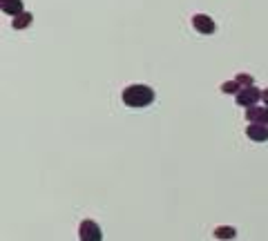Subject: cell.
I'll use <instances>...</instances> for the list:
<instances>
[{
    "mask_svg": "<svg viewBox=\"0 0 268 241\" xmlns=\"http://www.w3.org/2000/svg\"><path fill=\"white\" fill-rule=\"evenodd\" d=\"M154 90L150 85H127L125 90H123V103L127 107H148L154 103Z\"/></svg>",
    "mask_w": 268,
    "mask_h": 241,
    "instance_id": "6da1fadb",
    "label": "cell"
},
{
    "mask_svg": "<svg viewBox=\"0 0 268 241\" xmlns=\"http://www.w3.org/2000/svg\"><path fill=\"white\" fill-rule=\"evenodd\" d=\"M79 237H81V241H103V230L96 221L85 219V221H81V225H79Z\"/></svg>",
    "mask_w": 268,
    "mask_h": 241,
    "instance_id": "7a4b0ae2",
    "label": "cell"
},
{
    "mask_svg": "<svg viewBox=\"0 0 268 241\" xmlns=\"http://www.w3.org/2000/svg\"><path fill=\"white\" fill-rule=\"evenodd\" d=\"M264 96V92L261 90H257L255 85L252 87H241V92L235 96V101H237V105H241V107H252V105H257V101Z\"/></svg>",
    "mask_w": 268,
    "mask_h": 241,
    "instance_id": "3957f363",
    "label": "cell"
},
{
    "mask_svg": "<svg viewBox=\"0 0 268 241\" xmlns=\"http://www.w3.org/2000/svg\"><path fill=\"white\" fill-rule=\"evenodd\" d=\"M192 27L197 29L199 34H215V29H217V25H215V20L210 16H206V14H197V16H192Z\"/></svg>",
    "mask_w": 268,
    "mask_h": 241,
    "instance_id": "277c9868",
    "label": "cell"
},
{
    "mask_svg": "<svg viewBox=\"0 0 268 241\" xmlns=\"http://www.w3.org/2000/svg\"><path fill=\"white\" fill-rule=\"evenodd\" d=\"M246 121L248 123H259V125L268 127V107H259V105H252L246 110Z\"/></svg>",
    "mask_w": 268,
    "mask_h": 241,
    "instance_id": "5b68a950",
    "label": "cell"
},
{
    "mask_svg": "<svg viewBox=\"0 0 268 241\" xmlns=\"http://www.w3.org/2000/svg\"><path fill=\"white\" fill-rule=\"evenodd\" d=\"M246 136L255 143H264L268 141V127L259 125V123H248V130H246Z\"/></svg>",
    "mask_w": 268,
    "mask_h": 241,
    "instance_id": "8992f818",
    "label": "cell"
},
{
    "mask_svg": "<svg viewBox=\"0 0 268 241\" xmlns=\"http://www.w3.org/2000/svg\"><path fill=\"white\" fill-rule=\"evenodd\" d=\"M23 7H25L23 0H0V9H3L5 14H9V16H14V18L25 12Z\"/></svg>",
    "mask_w": 268,
    "mask_h": 241,
    "instance_id": "52a82bcc",
    "label": "cell"
},
{
    "mask_svg": "<svg viewBox=\"0 0 268 241\" xmlns=\"http://www.w3.org/2000/svg\"><path fill=\"white\" fill-rule=\"evenodd\" d=\"M213 237L221 239V241H230V239L237 237V230L233 228V225H217V228H215V232H213Z\"/></svg>",
    "mask_w": 268,
    "mask_h": 241,
    "instance_id": "ba28073f",
    "label": "cell"
},
{
    "mask_svg": "<svg viewBox=\"0 0 268 241\" xmlns=\"http://www.w3.org/2000/svg\"><path fill=\"white\" fill-rule=\"evenodd\" d=\"M32 23H34V16H32V14H29V12H23V14H18V16L14 18L12 25H14V29H27Z\"/></svg>",
    "mask_w": 268,
    "mask_h": 241,
    "instance_id": "9c48e42d",
    "label": "cell"
},
{
    "mask_svg": "<svg viewBox=\"0 0 268 241\" xmlns=\"http://www.w3.org/2000/svg\"><path fill=\"white\" fill-rule=\"evenodd\" d=\"M221 92H224V94H239L241 92V85L237 83V81H226V83H221Z\"/></svg>",
    "mask_w": 268,
    "mask_h": 241,
    "instance_id": "30bf717a",
    "label": "cell"
},
{
    "mask_svg": "<svg viewBox=\"0 0 268 241\" xmlns=\"http://www.w3.org/2000/svg\"><path fill=\"white\" fill-rule=\"evenodd\" d=\"M237 83H239L241 87H252V76L250 74H237Z\"/></svg>",
    "mask_w": 268,
    "mask_h": 241,
    "instance_id": "8fae6325",
    "label": "cell"
},
{
    "mask_svg": "<svg viewBox=\"0 0 268 241\" xmlns=\"http://www.w3.org/2000/svg\"><path fill=\"white\" fill-rule=\"evenodd\" d=\"M261 101H264L266 107H268V90H264V96H261Z\"/></svg>",
    "mask_w": 268,
    "mask_h": 241,
    "instance_id": "7c38bea8",
    "label": "cell"
}]
</instances>
